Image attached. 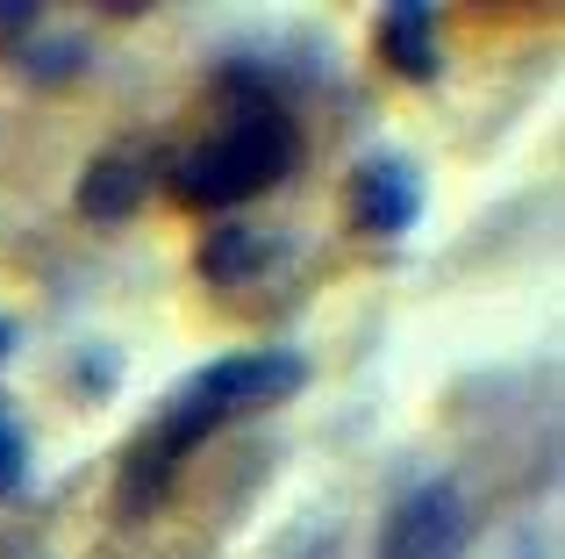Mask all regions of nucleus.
I'll use <instances>...</instances> for the list:
<instances>
[{
    "instance_id": "obj_6",
    "label": "nucleus",
    "mask_w": 565,
    "mask_h": 559,
    "mask_svg": "<svg viewBox=\"0 0 565 559\" xmlns=\"http://www.w3.org/2000/svg\"><path fill=\"white\" fill-rule=\"evenodd\" d=\"M137 201H143V166H137V158L108 151V158H94V166H86L79 209L94 215V223H122V215H137Z\"/></svg>"
},
{
    "instance_id": "obj_2",
    "label": "nucleus",
    "mask_w": 565,
    "mask_h": 559,
    "mask_svg": "<svg viewBox=\"0 0 565 559\" xmlns=\"http://www.w3.org/2000/svg\"><path fill=\"white\" fill-rule=\"evenodd\" d=\"M294 166H301L294 123L273 101H244L201 151H186L180 166H172V194H180L186 209H230V201H250V194H265V187H279Z\"/></svg>"
},
{
    "instance_id": "obj_1",
    "label": "nucleus",
    "mask_w": 565,
    "mask_h": 559,
    "mask_svg": "<svg viewBox=\"0 0 565 559\" xmlns=\"http://www.w3.org/2000/svg\"><path fill=\"white\" fill-rule=\"evenodd\" d=\"M301 380H308V359H301V351H230V359L201 366V373H193L186 388L151 416V431L129 445L122 509H129V517H137V509H151L158 495L172 488V474L186 466V452L201 445V437H215L222 423L258 416V409L301 394Z\"/></svg>"
},
{
    "instance_id": "obj_4",
    "label": "nucleus",
    "mask_w": 565,
    "mask_h": 559,
    "mask_svg": "<svg viewBox=\"0 0 565 559\" xmlns=\"http://www.w3.org/2000/svg\"><path fill=\"white\" fill-rule=\"evenodd\" d=\"M415 215H423V180L408 158L380 151L351 172V223L365 238H401V230H415Z\"/></svg>"
},
{
    "instance_id": "obj_5",
    "label": "nucleus",
    "mask_w": 565,
    "mask_h": 559,
    "mask_svg": "<svg viewBox=\"0 0 565 559\" xmlns=\"http://www.w3.org/2000/svg\"><path fill=\"white\" fill-rule=\"evenodd\" d=\"M380 57L401 80H437V14L423 0H394L380 14Z\"/></svg>"
},
{
    "instance_id": "obj_7",
    "label": "nucleus",
    "mask_w": 565,
    "mask_h": 559,
    "mask_svg": "<svg viewBox=\"0 0 565 559\" xmlns=\"http://www.w3.org/2000/svg\"><path fill=\"white\" fill-rule=\"evenodd\" d=\"M265 266V244L250 238V230H215V238L201 244V280L207 287H236V280H250Z\"/></svg>"
},
{
    "instance_id": "obj_9",
    "label": "nucleus",
    "mask_w": 565,
    "mask_h": 559,
    "mask_svg": "<svg viewBox=\"0 0 565 559\" xmlns=\"http://www.w3.org/2000/svg\"><path fill=\"white\" fill-rule=\"evenodd\" d=\"M0 29H36V0H0Z\"/></svg>"
},
{
    "instance_id": "obj_10",
    "label": "nucleus",
    "mask_w": 565,
    "mask_h": 559,
    "mask_svg": "<svg viewBox=\"0 0 565 559\" xmlns=\"http://www.w3.org/2000/svg\"><path fill=\"white\" fill-rule=\"evenodd\" d=\"M8 345H14V323H0V359H8Z\"/></svg>"
},
{
    "instance_id": "obj_8",
    "label": "nucleus",
    "mask_w": 565,
    "mask_h": 559,
    "mask_svg": "<svg viewBox=\"0 0 565 559\" xmlns=\"http://www.w3.org/2000/svg\"><path fill=\"white\" fill-rule=\"evenodd\" d=\"M29 481V437H22V416L0 402V503H14Z\"/></svg>"
},
{
    "instance_id": "obj_3",
    "label": "nucleus",
    "mask_w": 565,
    "mask_h": 559,
    "mask_svg": "<svg viewBox=\"0 0 565 559\" xmlns=\"http://www.w3.org/2000/svg\"><path fill=\"white\" fill-rule=\"evenodd\" d=\"M472 538L466 495L451 481H415L408 495H394V509L380 517L373 559H458Z\"/></svg>"
}]
</instances>
